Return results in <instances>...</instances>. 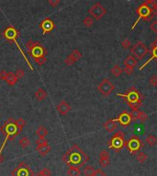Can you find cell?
I'll list each match as a JSON object with an SVG mask.
<instances>
[{"mask_svg": "<svg viewBox=\"0 0 157 176\" xmlns=\"http://www.w3.org/2000/svg\"><path fill=\"white\" fill-rule=\"evenodd\" d=\"M47 92L44 90V89H42V88H39L36 92H35V97L37 98V100L40 101V102H41V101H43L46 97H47Z\"/></svg>", "mask_w": 157, "mask_h": 176, "instance_id": "603a6c76", "label": "cell"}, {"mask_svg": "<svg viewBox=\"0 0 157 176\" xmlns=\"http://www.w3.org/2000/svg\"><path fill=\"white\" fill-rule=\"evenodd\" d=\"M48 3L52 7H56L60 4V0H48Z\"/></svg>", "mask_w": 157, "mask_h": 176, "instance_id": "60d3db41", "label": "cell"}, {"mask_svg": "<svg viewBox=\"0 0 157 176\" xmlns=\"http://www.w3.org/2000/svg\"><path fill=\"white\" fill-rule=\"evenodd\" d=\"M52 150V147L49 145V144H47V145H42V146H37L36 147V151L37 152L40 154V155H41V156H45V155H47L50 151Z\"/></svg>", "mask_w": 157, "mask_h": 176, "instance_id": "7402d4cb", "label": "cell"}, {"mask_svg": "<svg viewBox=\"0 0 157 176\" xmlns=\"http://www.w3.org/2000/svg\"><path fill=\"white\" fill-rule=\"evenodd\" d=\"M136 159H137V161L140 163H143L148 159V155L146 153H144V152H139L138 155H137V157H136Z\"/></svg>", "mask_w": 157, "mask_h": 176, "instance_id": "f546056e", "label": "cell"}, {"mask_svg": "<svg viewBox=\"0 0 157 176\" xmlns=\"http://www.w3.org/2000/svg\"><path fill=\"white\" fill-rule=\"evenodd\" d=\"M56 110L60 115L65 116L71 111V105L66 101L63 100L56 105Z\"/></svg>", "mask_w": 157, "mask_h": 176, "instance_id": "2e32d148", "label": "cell"}, {"mask_svg": "<svg viewBox=\"0 0 157 176\" xmlns=\"http://www.w3.org/2000/svg\"><path fill=\"white\" fill-rule=\"evenodd\" d=\"M156 89H157V86H156Z\"/></svg>", "mask_w": 157, "mask_h": 176, "instance_id": "681fc988", "label": "cell"}, {"mask_svg": "<svg viewBox=\"0 0 157 176\" xmlns=\"http://www.w3.org/2000/svg\"><path fill=\"white\" fill-rule=\"evenodd\" d=\"M125 73H126V75H131L133 74V70H131V69H129V68H124V70H123Z\"/></svg>", "mask_w": 157, "mask_h": 176, "instance_id": "f6af8a7d", "label": "cell"}, {"mask_svg": "<svg viewBox=\"0 0 157 176\" xmlns=\"http://www.w3.org/2000/svg\"><path fill=\"white\" fill-rule=\"evenodd\" d=\"M93 19H92V18L91 17H89V16H87V17H85V19H84V20H83V24L85 26L86 28H90V27H92L93 25Z\"/></svg>", "mask_w": 157, "mask_h": 176, "instance_id": "d6a6232c", "label": "cell"}, {"mask_svg": "<svg viewBox=\"0 0 157 176\" xmlns=\"http://www.w3.org/2000/svg\"><path fill=\"white\" fill-rule=\"evenodd\" d=\"M149 52L152 54L151 58H150V59H149V60L145 62V63H143L142 67H140V70H142V69H143V68H144V67L148 64V63H150L153 60H155V59L157 60V41H155L153 42V44L151 45V51H149Z\"/></svg>", "mask_w": 157, "mask_h": 176, "instance_id": "e0dca14e", "label": "cell"}, {"mask_svg": "<svg viewBox=\"0 0 157 176\" xmlns=\"http://www.w3.org/2000/svg\"><path fill=\"white\" fill-rule=\"evenodd\" d=\"M67 174L68 176H80L81 171L77 167H69V169L67 170Z\"/></svg>", "mask_w": 157, "mask_h": 176, "instance_id": "83f0119b", "label": "cell"}, {"mask_svg": "<svg viewBox=\"0 0 157 176\" xmlns=\"http://www.w3.org/2000/svg\"><path fill=\"white\" fill-rule=\"evenodd\" d=\"M34 61H35L36 63H38L39 65L41 66V65H43L47 62V59H46V57H41V58H39V59H35Z\"/></svg>", "mask_w": 157, "mask_h": 176, "instance_id": "74e56055", "label": "cell"}, {"mask_svg": "<svg viewBox=\"0 0 157 176\" xmlns=\"http://www.w3.org/2000/svg\"><path fill=\"white\" fill-rule=\"evenodd\" d=\"M19 144L22 149H26L27 147H28L30 145V140L27 136H23L22 138H20V140H19Z\"/></svg>", "mask_w": 157, "mask_h": 176, "instance_id": "4316f807", "label": "cell"}, {"mask_svg": "<svg viewBox=\"0 0 157 176\" xmlns=\"http://www.w3.org/2000/svg\"><path fill=\"white\" fill-rule=\"evenodd\" d=\"M12 176H34L32 169L25 162H20L11 173Z\"/></svg>", "mask_w": 157, "mask_h": 176, "instance_id": "8fae6325", "label": "cell"}, {"mask_svg": "<svg viewBox=\"0 0 157 176\" xmlns=\"http://www.w3.org/2000/svg\"><path fill=\"white\" fill-rule=\"evenodd\" d=\"M117 127H118V124H117V122H115L113 119L107 120L104 124L105 130H107V132H109V133H111V132H113L114 130H116Z\"/></svg>", "mask_w": 157, "mask_h": 176, "instance_id": "ffe728a7", "label": "cell"}, {"mask_svg": "<svg viewBox=\"0 0 157 176\" xmlns=\"http://www.w3.org/2000/svg\"><path fill=\"white\" fill-rule=\"evenodd\" d=\"M121 46L123 47V49H129L131 46V41L129 39H125L123 41H121Z\"/></svg>", "mask_w": 157, "mask_h": 176, "instance_id": "8d00e7d4", "label": "cell"}, {"mask_svg": "<svg viewBox=\"0 0 157 176\" xmlns=\"http://www.w3.org/2000/svg\"><path fill=\"white\" fill-rule=\"evenodd\" d=\"M0 129H1L2 134L5 136V140L6 141H7V140L12 141L20 133V129L18 128L17 125L15 124V120L12 118H8L1 126Z\"/></svg>", "mask_w": 157, "mask_h": 176, "instance_id": "5b68a950", "label": "cell"}, {"mask_svg": "<svg viewBox=\"0 0 157 176\" xmlns=\"http://www.w3.org/2000/svg\"><path fill=\"white\" fill-rule=\"evenodd\" d=\"M145 141H146V143H147L149 146L152 147V146L156 145L157 139L155 135H148V136L146 137V139H145Z\"/></svg>", "mask_w": 157, "mask_h": 176, "instance_id": "f1b7e54d", "label": "cell"}, {"mask_svg": "<svg viewBox=\"0 0 157 176\" xmlns=\"http://www.w3.org/2000/svg\"><path fill=\"white\" fill-rule=\"evenodd\" d=\"M24 71L22 70V69H18L16 72H15V75H16V76H17V78L18 79H21L23 76H24Z\"/></svg>", "mask_w": 157, "mask_h": 176, "instance_id": "ab89813d", "label": "cell"}, {"mask_svg": "<svg viewBox=\"0 0 157 176\" xmlns=\"http://www.w3.org/2000/svg\"><path fill=\"white\" fill-rule=\"evenodd\" d=\"M18 81H19V79L17 78L15 73H13V72H8V73H7V76L6 82L7 83L8 85L14 86V85L18 83Z\"/></svg>", "mask_w": 157, "mask_h": 176, "instance_id": "44dd1931", "label": "cell"}, {"mask_svg": "<svg viewBox=\"0 0 157 176\" xmlns=\"http://www.w3.org/2000/svg\"><path fill=\"white\" fill-rule=\"evenodd\" d=\"M122 72H123V70L120 68V66L119 64H115L114 66H112V68L110 70L111 75L114 76V77H120V76L121 75Z\"/></svg>", "mask_w": 157, "mask_h": 176, "instance_id": "cb8c5ba5", "label": "cell"}, {"mask_svg": "<svg viewBox=\"0 0 157 176\" xmlns=\"http://www.w3.org/2000/svg\"><path fill=\"white\" fill-rule=\"evenodd\" d=\"M35 142H36L37 146H42V145H47V144H49V143H48V140H47L45 138H38Z\"/></svg>", "mask_w": 157, "mask_h": 176, "instance_id": "e575fe53", "label": "cell"}, {"mask_svg": "<svg viewBox=\"0 0 157 176\" xmlns=\"http://www.w3.org/2000/svg\"><path fill=\"white\" fill-rule=\"evenodd\" d=\"M88 13L96 19V20H99L101 19L105 15L107 14V9L102 6L101 3L97 2L95 3L88 10Z\"/></svg>", "mask_w": 157, "mask_h": 176, "instance_id": "30bf717a", "label": "cell"}, {"mask_svg": "<svg viewBox=\"0 0 157 176\" xmlns=\"http://www.w3.org/2000/svg\"><path fill=\"white\" fill-rule=\"evenodd\" d=\"M95 173H96V169L91 165H87L83 169V174L85 176H94Z\"/></svg>", "mask_w": 157, "mask_h": 176, "instance_id": "484cf974", "label": "cell"}, {"mask_svg": "<svg viewBox=\"0 0 157 176\" xmlns=\"http://www.w3.org/2000/svg\"><path fill=\"white\" fill-rule=\"evenodd\" d=\"M136 13L138 15V19H136L135 23L131 27L133 29L136 25L139 23L141 19L145 21H151L155 17L157 16V2L155 0H146L142 3L136 9Z\"/></svg>", "mask_w": 157, "mask_h": 176, "instance_id": "7a4b0ae2", "label": "cell"}, {"mask_svg": "<svg viewBox=\"0 0 157 176\" xmlns=\"http://www.w3.org/2000/svg\"><path fill=\"white\" fill-rule=\"evenodd\" d=\"M150 28H151L155 33H157V20L153 21V23L150 25Z\"/></svg>", "mask_w": 157, "mask_h": 176, "instance_id": "b9f144b4", "label": "cell"}, {"mask_svg": "<svg viewBox=\"0 0 157 176\" xmlns=\"http://www.w3.org/2000/svg\"><path fill=\"white\" fill-rule=\"evenodd\" d=\"M7 71H5V70H2V71H0V79H1V80H4V81H6V79H7Z\"/></svg>", "mask_w": 157, "mask_h": 176, "instance_id": "ee69618b", "label": "cell"}, {"mask_svg": "<svg viewBox=\"0 0 157 176\" xmlns=\"http://www.w3.org/2000/svg\"><path fill=\"white\" fill-rule=\"evenodd\" d=\"M94 176H107V174L105 173L104 171H102L100 169H98V170H96V173H95Z\"/></svg>", "mask_w": 157, "mask_h": 176, "instance_id": "7bdbcfd3", "label": "cell"}, {"mask_svg": "<svg viewBox=\"0 0 157 176\" xmlns=\"http://www.w3.org/2000/svg\"><path fill=\"white\" fill-rule=\"evenodd\" d=\"M26 46L28 49V54H29L34 60L41 57H46V55L48 54L47 50L39 41H33L32 40H29L27 42Z\"/></svg>", "mask_w": 157, "mask_h": 176, "instance_id": "8992f818", "label": "cell"}, {"mask_svg": "<svg viewBox=\"0 0 157 176\" xmlns=\"http://www.w3.org/2000/svg\"><path fill=\"white\" fill-rule=\"evenodd\" d=\"M15 124L17 125V127H18V128L20 129V131L21 132L22 131V129H23V127H25V125H26V121L23 119V118H18L17 120H15Z\"/></svg>", "mask_w": 157, "mask_h": 176, "instance_id": "4dcf8cb0", "label": "cell"}, {"mask_svg": "<svg viewBox=\"0 0 157 176\" xmlns=\"http://www.w3.org/2000/svg\"><path fill=\"white\" fill-rule=\"evenodd\" d=\"M113 120L115 122H119L121 126L126 127H128L131 124V121H132V118H131V113H129L127 111H124L117 118H114Z\"/></svg>", "mask_w": 157, "mask_h": 176, "instance_id": "9a60e30c", "label": "cell"}, {"mask_svg": "<svg viewBox=\"0 0 157 176\" xmlns=\"http://www.w3.org/2000/svg\"><path fill=\"white\" fill-rule=\"evenodd\" d=\"M148 115L145 113V112H143V111H140V115H139V118H138V120H140L141 122H145V121H147L148 120Z\"/></svg>", "mask_w": 157, "mask_h": 176, "instance_id": "836d02e7", "label": "cell"}, {"mask_svg": "<svg viewBox=\"0 0 157 176\" xmlns=\"http://www.w3.org/2000/svg\"><path fill=\"white\" fill-rule=\"evenodd\" d=\"M149 84L153 86H157V75H153L149 79Z\"/></svg>", "mask_w": 157, "mask_h": 176, "instance_id": "f35d334b", "label": "cell"}, {"mask_svg": "<svg viewBox=\"0 0 157 176\" xmlns=\"http://www.w3.org/2000/svg\"><path fill=\"white\" fill-rule=\"evenodd\" d=\"M0 10H1V6H0Z\"/></svg>", "mask_w": 157, "mask_h": 176, "instance_id": "c3c4849f", "label": "cell"}, {"mask_svg": "<svg viewBox=\"0 0 157 176\" xmlns=\"http://www.w3.org/2000/svg\"><path fill=\"white\" fill-rule=\"evenodd\" d=\"M125 147L131 154L134 155L139 153L141 149L144 147V143L138 136L132 135L127 141H125Z\"/></svg>", "mask_w": 157, "mask_h": 176, "instance_id": "ba28073f", "label": "cell"}, {"mask_svg": "<svg viewBox=\"0 0 157 176\" xmlns=\"http://www.w3.org/2000/svg\"><path fill=\"white\" fill-rule=\"evenodd\" d=\"M36 135L38 138H45L48 135V130L44 126H40L36 130Z\"/></svg>", "mask_w": 157, "mask_h": 176, "instance_id": "d4e9b609", "label": "cell"}, {"mask_svg": "<svg viewBox=\"0 0 157 176\" xmlns=\"http://www.w3.org/2000/svg\"><path fill=\"white\" fill-rule=\"evenodd\" d=\"M98 90L103 97H108L115 90V85L108 79H103L98 85Z\"/></svg>", "mask_w": 157, "mask_h": 176, "instance_id": "7c38bea8", "label": "cell"}, {"mask_svg": "<svg viewBox=\"0 0 157 176\" xmlns=\"http://www.w3.org/2000/svg\"><path fill=\"white\" fill-rule=\"evenodd\" d=\"M110 163V159H109V153L107 151H102L99 154V164L102 167H107Z\"/></svg>", "mask_w": 157, "mask_h": 176, "instance_id": "ac0fdd59", "label": "cell"}, {"mask_svg": "<svg viewBox=\"0 0 157 176\" xmlns=\"http://www.w3.org/2000/svg\"><path fill=\"white\" fill-rule=\"evenodd\" d=\"M139 115H140V110H132L131 112L132 121H137L139 118Z\"/></svg>", "mask_w": 157, "mask_h": 176, "instance_id": "d590c367", "label": "cell"}, {"mask_svg": "<svg viewBox=\"0 0 157 176\" xmlns=\"http://www.w3.org/2000/svg\"><path fill=\"white\" fill-rule=\"evenodd\" d=\"M155 41H157V36H156V38H155Z\"/></svg>", "mask_w": 157, "mask_h": 176, "instance_id": "7dc6e473", "label": "cell"}, {"mask_svg": "<svg viewBox=\"0 0 157 176\" xmlns=\"http://www.w3.org/2000/svg\"><path fill=\"white\" fill-rule=\"evenodd\" d=\"M131 52V55L134 56L137 60H142L149 53V50L142 41H139L132 46Z\"/></svg>", "mask_w": 157, "mask_h": 176, "instance_id": "9c48e42d", "label": "cell"}, {"mask_svg": "<svg viewBox=\"0 0 157 176\" xmlns=\"http://www.w3.org/2000/svg\"><path fill=\"white\" fill-rule=\"evenodd\" d=\"M63 161L69 167L81 168L89 161V156L78 145L74 144L63 155Z\"/></svg>", "mask_w": 157, "mask_h": 176, "instance_id": "6da1fadb", "label": "cell"}, {"mask_svg": "<svg viewBox=\"0 0 157 176\" xmlns=\"http://www.w3.org/2000/svg\"><path fill=\"white\" fill-rule=\"evenodd\" d=\"M123 64L125 65V68H129V69L133 70L134 67L138 64V60H137L134 56L129 55V56L123 61Z\"/></svg>", "mask_w": 157, "mask_h": 176, "instance_id": "d6986e66", "label": "cell"}, {"mask_svg": "<svg viewBox=\"0 0 157 176\" xmlns=\"http://www.w3.org/2000/svg\"><path fill=\"white\" fill-rule=\"evenodd\" d=\"M39 28L42 30V34L44 35V34H48L52 32L56 28V25L52 19H51L50 18H46L39 24Z\"/></svg>", "mask_w": 157, "mask_h": 176, "instance_id": "4fadbf2b", "label": "cell"}, {"mask_svg": "<svg viewBox=\"0 0 157 176\" xmlns=\"http://www.w3.org/2000/svg\"><path fill=\"white\" fill-rule=\"evenodd\" d=\"M82 58V53L81 51H79L78 49H75L73 50L65 59H64V63L67 66H72L73 64H75L76 62H78L79 60Z\"/></svg>", "mask_w": 157, "mask_h": 176, "instance_id": "5bb4252c", "label": "cell"}, {"mask_svg": "<svg viewBox=\"0 0 157 176\" xmlns=\"http://www.w3.org/2000/svg\"><path fill=\"white\" fill-rule=\"evenodd\" d=\"M3 161H4V157H3V155H2V154H0V164H1Z\"/></svg>", "mask_w": 157, "mask_h": 176, "instance_id": "bcb514c9", "label": "cell"}, {"mask_svg": "<svg viewBox=\"0 0 157 176\" xmlns=\"http://www.w3.org/2000/svg\"><path fill=\"white\" fill-rule=\"evenodd\" d=\"M51 174H52V173L49 168H43L35 176H51Z\"/></svg>", "mask_w": 157, "mask_h": 176, "instance_id": "1f68e13d", "label": "cell"}, {"mask_svg": "<svg viewBox=\"0 0 157 176\" xmlns=\"http://www.w3.org/2000/svg\"><path fill=\"white\" fill-rule=\"evenodd\" d=\"M117 96L124 98L127 102V104L131 106L132 110H139V108L142 105V100L144 99V97L134 86L130 87L125 94L119 93V94H117Z\"/></svg>", "mask_w": 157, "mask_h": 176, "instance_id": "3957f363", "label": "cell"}, {"mask_svg": "<svg viewBox=\"0 0 157 176\" xmlns=\"http://www.w3.org/2000/svg\"><path fill=\"white\" fill-rule=\"evenodd\" d=\"M2 36H3V38H4L5 40H7V41L12 42V43H15V45L17 46L18 50L20 51V53L22 54V56H23L24 60L26 61V62L28 63V65L29 66L30 70H31V71H33L34 69H33V67L31 66L30 62L28 60L26 54L24 53L23 50L21 49V47L20 46V44H19V43H18V41H17V40H18V39L20 38V30H19V29H17L14 26L10 25L4 29V31L2 32Z\"/></svg>", "mask_w": 157, "mask_h": 176, "instance_id": "277c9868", "label": "cell"}, {"mask_svg": "<svg viewBox=\"0 0 157 176\" xmlns=\"http://www.w3.org/2000/svg\"><path fill=\"white\" fill-rule=\"evenodd\" d=\"M125 134L121 130H119L110 138L107 141V145L110 150L120 152L125 147Z\"/></svg>", "mask_w": 157, "mask_h": 176, "instance_id": "52a82bcc", "label": "cell"}]
</instances>
